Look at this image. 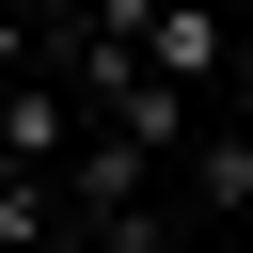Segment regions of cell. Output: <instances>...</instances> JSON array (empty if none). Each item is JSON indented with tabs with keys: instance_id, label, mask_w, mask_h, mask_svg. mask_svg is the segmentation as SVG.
Listing matches in <instances>:
<instances>
[{
	"instance_id": "cell-1",
	"label": "cell",
	"mask_w": 253,
	"mask_h": 253,
	"mask_svg": "<svg viewBox=\"0 0 253 253\" xmlns=\"http://www.w3.org/2000/svg\"><path fill=\"white\" fill-rule=\"evenodd\" d=\"M174 158H190V206H206V221H253V111H237V126H190Z\"/></svg>"
},
{
	"instance_id": "cell-2",
	"label": "cell",
	"mask_w": 253,
	"mask_h": 253,
	"mask_svg": "<svg viewBox=\"0 0 253 253\" xmlns=\"http://www.w3.org/2000/svg\"><path fill=\"white\" fill-rule=\"evenodd\" d=\"M16 79H32V16L0 0V95H16Z\"/></svg>"
},
{
	"instance_id": "cell-3",
	"label": "cell",
	"mask_w": 253,
	"mask_h": 253,
	"mask_svg": "<svg viewBox=\"0 0 253 253\" xmlns=\"http://www.w3.org/2000/svg\"><path fill=\"white\" fill-rule=\"evenodd\" d=\"M221 32H237V47H253V0H221Z\"/></svg>"
}]
</instances>
